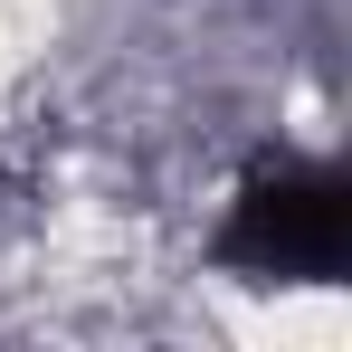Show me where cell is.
I'll return each mask as SVG.
<instances>
[{
	"mask_svg": "<svg viewBox=\"0 0 352 352\" xmlns=\"http://www.w3.org/2000/svg\"><path fill=\"white\" fill-rule=\"evenodd\" d=\"M219 257L248 267V276H286V286H314L352 257V190L343 172L324 162H276V172H248L229 200V229H219Z\"/></svg>",
	"mask_w": 352,
	"mask_h": 352,
	"instance_id": "6da1fadb",
	"label": "cell"
}]
</instances>
